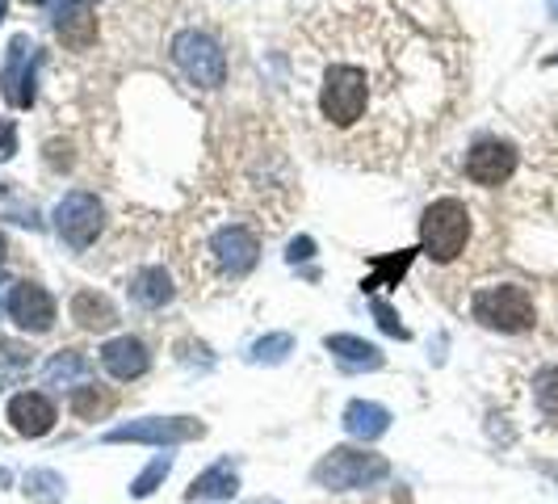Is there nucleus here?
<instances>
[{
	"mask_svg": "<svg viewBox=\"0 0 558 504\" xmlns=\"http://www.w3.org/2000/svg\"><path fill=\"white\" fill-rule=\"evenodd\" d=\"M454 89V55L382 0H328L294 30V105L324 156L395 168Z\"/></svg>",
	"mask_w": 558,
	"mask_h": 504,
	"instance_id": "f257e3e1",
	"label": "nucleus"
},
{
	"mask_svg": "<svg viewBox=\"0 0 558 504\" xmlns=\"http://www.w3.org/2000/svg\"><path fill=\"white\" fill-rule=\"evenodd\" d=\"M189 249L193 252H186V265L193 278H198V269H206L218 282H240L261 261V231L227 211H202V215H193Z\"/></svg>",
	"mask_w": 558,
	"mask_h": 504,
	"instance_id": "f03ea898",
	"label": "nucleus"
},
{
	"mask_svg": "<svg viewBox=\"0 0 558 504\" xmlns=\"http://www.w3.org/2000/svg\"><path fill=\"white\" fill-rule=\"evenodd\" d=\"M466 244H470V206L462 198H436L420 215V252L436 265H449L462 256Z\"/></svg>",
	"mask_w": 558,
	"mask_h": 504,
	"instance_id": "7ed1b4c3",
	"label": "nucleus"
},
{
	"mask_svg": "<svg viewBox=\"0 0 558 504\" xmlns=\"http://www.w3.org/2000/svg\"><path fill=\"white\" fill-rule=\"evenodd\" d=\"M470 312L479 324L496 328V332H529L537 324V303L525 286L517 282H499V286H483L474 290L470 299Z\"/></svg>",
	"mask_w": 558,
	"mask_h": 504,
	"instance_id": "20e7f679",
	"label": "nucleus"
},
{
	"mask_svg": "<svg viewBox=\"0 0 558 504\" xmlns=\"http://www.w3.org/2000/svg\"><path fill=\"white\" fill-rule=\"evenodd\" d=\"M391 475V463L382 458V454H370V450H332V454H324L319 458V467H315V483L319 488H328V492H357V488H373V483H382Z\"/></svg>",
	"mask_w": 558,
	"mask_h": 504,
	"instance_id": "39448f33",
	"label": "nucleus"
},
{
	"mask_svg": "<svg viewBox=\"0 0 558 504\" xmlns=\"http://www.w3.org/2000/svg\"><path fill=\"white\" fill-rule=\"evenodd\" d=\"M173 60L186 72L198 89H218L227 80V55L211 34L202 30H181L173 38Z\"/></svg>",
	"mask_w": 558,
	"mask_h": 504,
	"instance_id": "423d86ee",
	"label": "nucleus"
},
{
	"mask_svg": "<svg viewBox=\"0 0 558 504\" xmlns=\"http://www.w3.org/2000/svg\"><path fill=\"white\" fill-rule=\"evenodd\" d=\"M101 223H105V211H101L97 193H89V189L63 193V202L55 206V231L63 236V244H72V249H89L101 236Z\"/></svg>",
	"mask_w": 558,
	"mask_h": 504,
	"instance_id": "0eeeda50",
	"label": "nucleus"
},
{
	"mask_svg": "<svg viewBox=\"0 0 558 504\" xmlns=\"http://www.w3.org/2000/svg\"><path fill=\"white\" fill-rule=\"evenodd\" d=\"M206 433L202 420L193 416H148V420H130V425H118L110 429L105 441L110 445H123V441H143V445H181V441H193Z\"/></svg>",
	"mask_w": 558,
	"mask_h": 504,
	"instance_id": "6e6552de",
	"label": "nucleus"
},
{
	"mask_svg": "<svg viewBox=\"0 0 558 504\" xmlns=\"http://www.w3.org/2000/svg\"><path fill=\"white\" fill-rule=\"evenodd\" d=\"M517 160H521L517 143H508V139H479V143L466 152V177H470L474 186L496 189L517 173Z\"/></svg>",
	"mask_w": 558,
	"mask_h": 504,
	"instance_id": "1a4fd4ad",
	"label": "nucleus"
},
{
	"mask_svg": "<svg viewBox=\"0 0 558 504\" xmlns=\"http://www.w3.org/2000/svg\"><path fill=\"white\" fill-rule=\"evenodd\" d=\"M0 93H4L9 105H17V110H30L34 105V42L26 34H17L9 42L4 72H0Z\"/></svg>",
	"mask_w": 558,
	"mask_h": 504,
	"instance_id": "9d476101",
	"label": "nucleus"
},
{
	"mask_svg": "<svg viewBox=\"0 0 558 504\" xmlns=\"http://www.w3.org/2000/svg\"><path fill=\"white\" fill-rule=\"evenodd\" d=\"M9 319L22 332H51V324H55V299L47 294V286L17 282L13 294H9Z\"/></svg>",
	"mask_w": 558,
	"mask_h": 504,
	"instance_id": "9b49d317",
	"label": "nucleus"
},
{
	"mask_svg": "<svg viewBox=\"0 0 558 504\" xmlns=\"http://www.w3.org/2000/svg\"><path fill=\"white\" fill-rule=\"evenodd\" d=\"M55 420H60V412L42 391H22V395L9 400V425L22 438H47L55 429Z\"/></svg>",
	"mask_w": 558,
	"mask_h": 504,
	"instance_id": "f8f14e48",
	"label": "nucleus"
},
{
	"mask_svg": "<svg viewBox=\"0 0 558 504\" xmlns=\"http://www.w3.org/2000/svg\"><path fill=\"white\" fill-rule=\"evenodd\" d=\"M101 366L118 382H135V378H143L152 370V353L139 337H114L110 345L101 349Z\"/></svg>",
	"mask_w": 558,
	"mask_h": 504,
	"instance_id": "ddd939ff",
	"label": "nucleus"
},
{
	"mask_svg": "<svg viewBox=\"0 0 558 504\" xmlns=\"http://www.w3.org/2000/svg\"><path fill=\"white\" fill-rule=\"evenodd\" d=\"M55 30L67 47L85 51L93 47L97 38V13H93V0H60V17H55Z\"/></svg>",
	"mask_w": 558,
	"mask_h": 504,
	"instance_id": "4468645a",
	"label": "nucleus"
},
{
	"mask_svg": "<svg viewBox=\"0 0 558 504\" xmlns=\"http://www.w3.org/2000/svg\"><path fill=\"white\" fill-rule=\"evenodd\" d=\"M236 488H240V475H236V467L223 458V463L206 467V471L189 483L186 501H193V504L198 501H231V496H236Z\"/></svg>",
	"mask_w": 558,
	"mask_h": 504,
	"instance_id": "2eb2a0df",
	"label": "nucleus"
},
{
	"mask_svg": "<svg viewBox=\"0 0 558 504\" xmlns=\"http://www.w3.org/2000/svg\"><path fill=\"white\" fill-rule=\"evenodd\" d=\"M324 345H328V353H332L341 366H348V370H378V366L386 362V357H382V349L370 345V341H362V337H348V332L328 337Z\"/></svg>",
	"mask_w": 558,
	"mask_h": 504,
	"instance_id": "dca6fc26",
	"label": "nucleus"
},
{
	"mask_svg": "<svg viewBox=\"0 0 558 504\" xmlns=\"http://www.w3.org/2000/svg\"><path fill=\"white\" fill-rule=\"evenodd\" d=\"M344 429H348V438L373 441L391 429V412L382 408V404H370V400H353L344 408Z\"/></svg>",
	"mask_w": 558,
	"mask_h": 504,
	"instance_id": "f3484780",
	"label": "nucleus"
},
{
	"mask_svg": "<svg viewBox=\"0 0 558 504\" xmlns=\"http://www.w3.org/2000/svg\"><path fill=\"white\" fill-rule=\"evenodd\" d=\"M173 278H168V269L164 265H148V269H139L135 278H130V299L139 303V307H164V303H173Z\"/></svg>",
	"mask_w": 558,
	"mask_h": 504,
	"instance_id": "a211bd4d",
	"label": "nucleus"
},
{
	"mask_svg": "<svg viewBox=\"0 0 558 504\" xmlns=\"http://www.w3.org/2000/svg\"><path fill=\"white\" fill-rule=\"evenodd\" d=\"M72 319H76L80 328H89V332H105V328L118 324V307H114L105 294H97V290H80V294L72 299Z\"/></svg>",
	"mask_w": 558,
	"mask_h": 504,
	"instance_id": "6ab92c4d",
	"label": "nucleus"
},
{
	"mask_svg": "<svg viewBox=\"0 0 558 504\" xmlns=\"http://www.w3.org/2000/svg\"><path fill=\"white\" fill-rule=\"evenodd\" d=\"M89 375H93V362H89L85 353H76V349L55 353V357L47 362V370H42V378H47L51 387H72V391H80V387L89 382Z\"/></svg>",
	"mask_w": 558,
	"mask_h": 504,
	"instance_id": "aec40b11",
	"label": "nucleus"
},
{
	"mask_svg": "<svg viewBox=\"0 0 558 504\" xmlns=\"http://www.w3.org/2000/svg\"><path fill=\"white\" fill-rule=\"evenodd\" d=\"M411 256H416V249H404L395 252V256H373V274L362 282V290H386V286H400V278L407 274V265H411Z\"/></svg>",
	"mask_w": 558,
	"mask_h": 504,
	"instance_id": "412c9836",
	"label": "nucleus"
},
{
	"mask_svg": "<svg viewBox=\"0 0 558 504\" xmlns=\"http://www.w3.org/2000/svg\"><path fill=\"white\" fill-rule=\"evenodd\" d=\"M63 492H67V483H63L55 471H30V475H26V496H34V501L60 504Z\"/></svg>",
	"mask_w": 558,
	"mask_h": 504,
	"instance_id": "4be33fe9",
	"label": "nucleus"
},
{
	"mask_svg": "<svg viewBox=\"0 0 558 504\" xmlns=\"http://www.w3.org/2000/svg\"><path fill=\"white\" fill-rule=\"evenodd\" d=\"M168 471H173V454H160V458H152V463H148V471H143L139 479H135V483H130V496H135V501L152 496L155 488L168 479Z\"/></svg>",
	"mask_w": 558,
	"mask_h": 504,
	"instance_id": "5701e85b",
	"label": "nucleus"
},
{
	"mask_svg": "<svg viewBox=\"0 0 558 504\" xmlns=\"http://www.w3.org/2000/svg\"><path fill=\"white\" fill-rule=\"evenodd\" d=\"M533 400L546 416H558V366H546L542 375L533 378Z\"/></svg>",
	"mask_w": 558,
	"mask_h": 504,
	"instance_id": "b1692460",
	"label": "nucleus"
},
{
	"mask_svg": "<svg viewBox=\"0 0 558 504\" xmlns=\"http://www.w3.org/2000/svg\"><path fill=\"white\" fill-rule=\"evenodd\" d=\"M290 349H294V341H290L286 332H274V337L256 341V349H252V362H269V366H274V362H281Z\"/></svg>",
	"mask_w": 558,
	"mask_h": 504,
	"instance_id": "393cba45",
	"label": "nucleus"
},
{
	"mask_svg": "<svg viewBox=\"0 0 558 504\" xmlns=\"http://www.w3.org/2000/svg\"><path fill=\"white\" fill-rule=\"evenodd\" d=\"M72 408H76V416H93L97 408H105V400L97 395V387H80V391H76V404H72Z\"/></svg>",
	"mask_w": 558,
	"mask_h": 504,
	"instance_id": "a878e982",
	"label": "nucleus"
},
{
	"mask_svg": "<svg viewBox=\"0 0 558 504\" xmlns=\"http://www.w3.org/2000/svg\"><path fill=\"white\" fill-rule=\"evenodd\" d=\"M373 315H378V324H382V328H386L391 337H400V341H407V328L400 324V319H395V312H391L386 303H373Z\"/></svg>",
	"mask_w": 558,
	"mask_h": 504,
	"instance_id": "bb28decb",
	"label": "nucleus"
},
{
	"mask_svg": "<svg viewBox=\"0 0 558 504\" xmlns=\"http://www.w3.org/2000/svg\"><path fill=\"white\" fill-rule=\"evenodd\" d=\"M13 152H17V130L4 118V123H0V160H9Z\"/></svg>",
	"mask_w": 558,
	"mask_h": 504,
	"instance_id": "cd10ccee",
	"label": "nucleus"
},
{
	"mask_svg": "<svg viewBox=\"0 0 558 504\" xmlns=\"http://www.w3.org/2000/svg\"><path fill=\"white\" fill-rule=\"evenodd\" d=\"M310 252H315V240H310V236H299V240L290 244V252H286V256H290V261L299 265V261H307Z\"/></svg>",
	"mask_w": 558,
	"mask_h": 504,
	"instance_id": "c85d7f7f",
	"label": "nucleus"
},
{
	"mask_svg": "<svg viewBox=\"0 0 558 504\" xmlns=\"http://www.w3.org/2000/svg\"><path fill=\"white\" fill-rule=\"evenodd\" d=\"M9 286H13V282H9V278H0V315L9 312V294H13Z\"/></svg>",
	"mask_w": 558,
	"mask_h": 504,
	"instance_id": "c756f323",
	"label": "nucleus"
},
{
	"mask_svg": "<svg viewBox=\"0 0 558 504\" xmlns=\"http://www.w3.org/2000/svg\"><path fill=\"white\" fill-rule=\"evenodd\" d=\"M4 9H9V0H0V22H4Z\"/></svg>",
	"mask_w": 558,
	"mask_h": 504,
	"instance_id": "7c9ffc66",
	"label": "nucleus"
},
{
	"mask_svg": "<svg viewBox=\"0 0 558 504\" xmlns=\"http://www.w3.org/2000/svg\"><path fill=\"white\" fill-rule=\"evenodd\" d=\"M0 265H4V236H0Z\"/></svg>",
	"mask_w": 558,
	"mask_h": 504,
	"instance_id": "2f4dec72",
	"label": "nucleus"
}]
</instances>
